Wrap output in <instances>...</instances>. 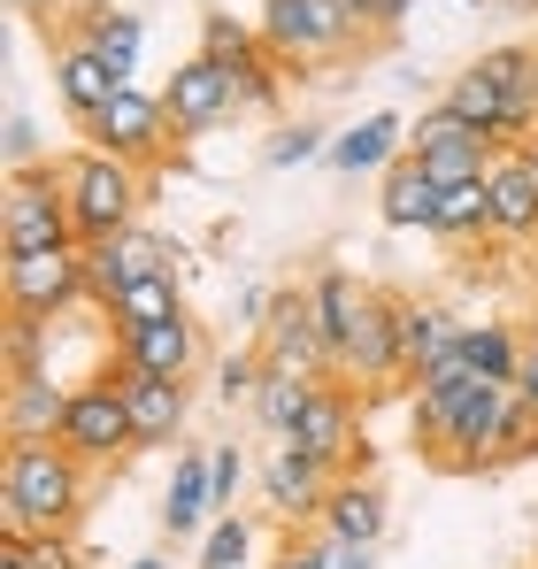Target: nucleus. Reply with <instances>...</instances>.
I'll return each instance as SVG.
<instances>
[{
    "label": "nucleus",
    "instance_id": "nucleus-35",
    "mask_svg": "<svg viewBox=\"0 0 538 569\" xmlns=\"http://www.w3.org/2000/svg\"><path fill=\"white\" fill-rule=\"evenodd\" d=\"M316 154H331V139H323L316 123H285V131H277V139L262 147L269 170H300V162H316Z\"/></svg>",
    "mask_w": 538,
    "mask_h": 569
},
{
    "label": "nucleus",
    "instance_id": "nucleus-8",
    "mask_svg": "<svg viewBox=\"0 0 538 569\" xmlns=\"http://www.w3.org/2000/svg\"><path fill=\"white\" fill-rule=\"evenodd\" d=\"M262 370H292V378H323L339 385V355H331V339H323V323H316V300H308V284H285L277 300H269L262 316Z\"/></svg>",
    "mask_w": 538,
    "mask_h": 569
},
{
    "label": "nucleus",
    "instance_id": "nucleus-38",
    "mask_svg": "<svg viewBox=\"0 0 538 569\" xmlns=\"http://www.w3.org/2000/svg\"><path fill=\"white\" fill-rule=\"evenodd\" d=\"M216 455V516H231V500H239V477H247V462H239V447H208Z\"/></svg>",
    "mask_w": 538,
    "mask_h": 569
},
{
    "label": "nucleus",
    "instance_id": "nucleus-39",
    "mask_svg": "<svg viewBox=\"0 0 538 569\" xmlns=\"http://www.w3.org/2000/svg\"><path fill=\"white\" fill-rule=\"evenodd\" d=\"M524 455H538V408H516L508 447H500V470H508V462H524Z\"/></svg>",
    "mask_w": 538,
    "mask_h": 569
},
{
    "label": "nucleus",
    "instance_id": "nucleus-32",
    "mask_svg": "<svg viewBox=\"0 0 538 569\" xmlns=\"http://www.w3.org/2000/svg\"><path fill=\"white\" fill-rule=\"evenodd\" d=\"M247 555H255V531H247L239 516H216V523H208V539H200V562H192V569H239Z\"/></svg>",
    "mask_w": 538,
    "mask_h": 569
},
{
    "label": "nucleus",
    "instance_id": "nucleus-7",
    "mask_svg": "<svg viewBox=\"0 0 538 569\" xmlns=\"http://www.w3.org/2000/svg\"><path fill=\"white\" fill-rule=\"evenodd\" d=\"M62 447L86 462V470H108L123 455H139V431H131V408H123V385L116 370L70 385V423H62Z\"/></svg>",
    "mask_w": 538,
    "mask_h": 569
},
{
    "label": "nucleus",
    "instance_id": "nucleus-18",
    "mask_svg": "<svg viewBox=\"0 0 538 569\" xmlns=\"http://www.w3.org/2000/svg\"><path fill=\"white\" fill-rule=\"evenodd\" d=\"M123 86H131V78H116V70L92 54L86 39H54V93H62V108H70L78 123H86V116H100V108L123 93Z\"/></svg>",
    "mask_w": 538,
    "mask_h": 569
},
{
    "label": "nucleus",
    "instance_id": "nucleus-3",
    "mask_svg": "<svg viewBox=\"0 0 538 569\" xmlns=\"http://www.w3.org/2000/svg\"><path fill=\"white\" fill-rule=\"evenodd\" d=\"M361 39V16L347 0H262V47L285 70H331Z\"/></svg>",
    "mask_w": 538,
    "mask_h": 569
},
{
    "label": "nucleus",
    "instance_id": "nucleus-11",
    "mask_svg": "<svg viewBox=\"0 0 538 569\" xmlns=\"http://www.w3.org/2000/svg\"><path fill=\"white\" fill-rule=\"evenodd\" d=\"M178 262H185V247L162 239V231H147V223H131V231H116V239H92L86 247L92 308L108 316L116 292H131V284H147V278H178Z\"/></svg>",
    "mask_w": 538,
    "mask_h": 569
},
{
    "label": "nucleus",
    "instance_id": "nucleus-46",
    "mask_svg": "<svg viewBox=\"0 0 538 569\" xmlns=\"http://www.w3.org/2000/svg\"><path fill=\"white\" fill-rule=\"evenodd\" d=\"M524 154H531V170H538V139H524Z\"/></svg>",
    "mask_w": 538,
    "mask_h": 569
},
{
    "label": "nucleus",
    "instance_id": "nucleus-28",
    "mask_svg": "<svg viewBox=\"0 0 538 569\" xmlns=\"http://www.w3.org/2000/svg\"><path fill=\"white\" fill-rule=\"evenodd\" d=\"M485 231H492V192H485V178H477V186H447V192H439L431 239H447V247H469V239H485Z\"/></svg>",
    "mask_w": 538,
    "mask_h": 569
},
{
    "label": "nucleus",
    "instance_id": "nucleus-41",
    "mask_svg": "<svg viewBox=\"0 0 538 569\" xmlns=\"http://www.w3.org/2000/svg\"><path fill=\"white\" fill-rule=\"evenodd\" d=\"M516 400L538 408V339H524V370H516Z\"/></svg>",
    "mask_w": 538,
    "mask_h": 569
},
{
    "label": "nucleus",
    "instance_id": "nucleus-30",
    "mask_svg": "<svg viewBox=\"0 0 538 569\" xmlns=\"http://www.w3.org/2000/svg\"><path fill=\"white\" fill-rule=\"evenodd\" d=\"M316 385H323V378H292V370H262V392H255V416H262V431H277V439H292V423L308 416Z\"/></svg>",
    "mask_w": 538,
    "mask_h": 569
},
{
    "label": "nucleus",
    "instance_id": "nucleus-22",
    "mask_svg": "<svg viewBox=\"0 0 538 569\" xmlns=\"http://www.w3.org/2000/svg\"><path fill=\"white\" fill-rule=\"evenodd\" d=\"M439 178L416 162V154H400L385 178H377V216L392 223V231H431V216H439Z\"/></svg>",
    "mask_w": 538,
    "mask_h": 569
},
{
    "label": "nucleus",
    "instance_id": "nucleus-13",
    "mask_svg": "<svg viewBox=\"0 0 538 569\" xmlns=\"http://www.w3.org/2000/svg\"><path fill=\"white\" fill-rule=\"evenodd\" d=\"M308 300H316V323H323V339L339 355V385H347V355H355V339L369 331V316L385 308V292L361 284L355 270H316L308 278Z\"/></svg>",
    "mask_w": 538,
    "mask_h": 569
},
{
    "label": "nucleus",
    "instance_id": "nucleus-36",
    "mask_svg": "<svg viewBox=\"0 0 538 569\" xmlns=\"http://www.w3.org/2000/svg\"><path fill=\"white\" fill-rule=\"evenodd\" d=\"M347 8L361 16V31H369V39H392V31L416 16V0H347Z\"/></svg>",
    "mask_w": 538,
    "mask_h": 569
},
{
    "label": "nucleus",
    "instance_id": "nucleus-5",
    "mask_svg": "<svg viewBox=\"0 0 538 569\" xmlns=\"http://www.w3.org/2000/svg\"><path fill=\"white\" fill-rule=\"evenodd\" d=\"M0 247H8V254L78 247L70 192H62V170H54V162H39V170H8V192H0Z\"/></svg>",
    "mask_w": 538,
    "mask_h": 569
},
{
    "label": "nucleus",
    "instance_id": "nucleus-31",
    "mask_svg": "<svg viewBox=\"0 0 538 569\" xmlns=\"http://www.w3.org/2000/svg\"><path fill=\"white\" fill-rule=\"evenodd\" d=\"M231 70V86H239V108H277V93H285V78H277V54L269 47H247L239 62H223Z\"/></svg>",
    "mask_w": 538,
    "mask_h": 569
},
{
    "label": "nucleus",
    "instance_id": "nucleus-9",
    "mask_svg": "<svg viewBox=\"0 0 538 569\" xmlns=\"http://www.w3.org/2000/svg\"><path fill=\"white\" fill-rule=\"evenodd\" d=\"M100 154H116V162H131V170H147V162H162L170 154V139H178V123H170V108L162 93H139V86H123V93L108 100L100 116L78 123Z\"/></svg>",
    "mask_w": 538,
    "mask_h": 569
},
{
    "label": "nucleus",
    "instance_id": "nucleus-2",
    "mask_svg": "<svg viewBox=\"0 0 538 569\" xmlns=\"http://www.w3.org/2000/svg\"><path fill=\"white\" fill-rule=\"evenodd\" d=\"M439 108H454L461 123H477V131L500 139V147L538 139V47H531V39L485 47L461 78H447Z\"/></svg>",
    "mask_w": 538,
    "mask_h": 569
},
{
    "label": "nucleus",
    "instance_id": "nucleus-40",
    "mask_svg": "<svg viewBox=\"0 0 538 569\" xmlns=\"http://www.w3.org/2000/svg\"><path fill=\"white\" fill-rule=\"evenodd\" d=\"M23 562L31 569H78V547L70 539H23Z\"/></svg>",
    "mask_w": 538,
    "mask_h": 569
},
{
    "label": "nucleus",
    "instance_id": "nucleus-26",
    "mask_svg": "<svg viewBox=\"0 0 538 569\" xmlns=\"http://www.w3.org/2000/svg\"><path fill=\"white\" fill-rule=\"evenodd\" d=\"M316 523H323V531H339V539H361V547H377V539H385V523H392V500H385L369 477H339Z\"/></svg>",
    "mask_w": 538,
    "mask_h": 569
},
{
    "label": "nucleus",
    "instance_id": "nucleus-29",
    "mask_svg": "<svg viewBox=\"0 0 538 569\" xmlns=\"http://www.w3.org/2000/svg\"><path fill=\"white\" fill-rule=\"evenodd\" d=\"M170 316H185L178 278H147V284H131V292H116V300H108L116 339H123V331H147V323H170Z\"/></svg>",
    "mask_w": 538,
    "mask_h": 569
},
{
    "label": "nucleus",
    "instance_id": "nucleus-16",
    "mask_svg": "<svg viewBox=\"0 0 538 569\" xmlns=\"http://www.w3.org/2000/svg\"><path fill=\"white\" fill-rule=\"evenodd\" d=\"M331 485H339V470L331 462H316L308 447H277L269 455V470H262V492H269V508L285 516V523H316L323 516V500H331Z\"/></svg>",
    "mask_w": 538,
    "mask_h": 569
},
{
    "label": "nucleus",
    "instance_id": "nucleus-19",
    "mask_svg": "<svg viewBox=\"0 0 538 569\" xmlns=\"http://www.w3.org/2000/svg\"><path fill=\"white\" fill-rule=\"evenodd\" d=\"M208 523H216V455H208V447H185L178 477H170V492H162V531H170V539H192V531H208Z\"/></svg>",
    "mask_w": 538,
    "mask_h": 569
},
{
    "label": "nucleus",
    "instance_id": "nucleus-17",
    "mask_svg": "<svg viewBox=\"0 0 538 569\" xmlns=\"http://www.w3.org/2000/svg\"><path fill=\"white\" fill-rule=\"evenodd\" d=\"M116 362L131 370H155V378H185L200 370V323L192 316H170V323H147V331H123L116 339Z\"/></svg>",
    "mask_w": 538,
    "mask_h": 569
},
{
    "label": "nucleus",
    "instance_id": "nucleus-45",
    "mask_svg": "<svg viewBox=\"0 0 538 569\" xmlns=\"http://www.w3.org/2000/svg\"><path fill=\"white\" fill-rule=\"evenodd\" d=\"M131 569H170V562H162V555H147V562H131Z\"/></svg>",
    "mask_w": 538,
    "mask_h": 569
},
{
    "label": "nucleus",
    "instance_id": "nucleus-33",
    "mask_svg": "<svg viewBox=\"0 0 538 569\" xmlns=\"http://www.w3.org/2000/svg\"><path fill=\"white\" fill-rule=\"evenodd\" d=\"M308 562L316 569H377V547H361V539H339V531H323V523H308Z\"/></svg>",
    "mask_w": 538,
    "mask_h": 569
},
{
    "label": "nucleus",
    "instance_id": "nucleus-47",
    "mask_svg": "<svg viewBox=\"0 0 538 569\" xmlns=\"http://www.w3.org/2000/svg\"><path fill=\"white\" fill-rule=\"evenodd\" d=\"M469 8H485V0H469Z\"/></svg>",
    "mask_w": 538,
    "mask_h": 569
},
{
    "label": "nucleus",
    "instance_id": "nucleus-12",
    "mask_svg": "<svg viewBox=\"0 0 538 569\" xmlns=\"http://www.w3.org/2000/svg\"><path fill=\"white\" fill-rule=\"evenodd\" d=\"M162 108H170L178 139H192V131H216L239 108V86H231V70L216 54H185L178 70H170V86H162Z\"/></svg>",
    "mask_w": 538,
    "mask_h": 569
},
{
    "label": "nucleus",
    "instance_id": "nucleus-27",
    "mask_svg": "<svg viewBox=\"0 0 538 569\" xmlns=\"http://www.w3.org/2000/svg\"><path fill=\"white\" fill-rule=\"evenodd\" d=\"M454 347H461V362H469L477 378H492V385H516V370H524V339H516L508 323H461Z\"/></svg>",
    "mask_w": 538,
    "mask_h": 569
},
{
    "label": "nucleus",
    "instance_id": "nucleus-44",
    "mask_svg": "<svg viewBox=\"0 0 538 569\" xmlns=\"http://www.w3.org/2000/svg\"><path fill=\"white\" fill-rule=\"evenodd\" d=\"M500 8H516V16H538V0H500Z\"/></svg>",
    "mask_w": 538,
    "mask_h": 569
},
{
    "label": "nucleus",
    "instance_id": "nucleus-20",
    "mask_svg": "<svg viewBox=\"0 0 538 569\" xmlns=\"http://www.w3.org/2000/svg\"><path fill=\"white\" fill-rule=\"evenodd\" d=\"M485 192H492V239H538V170L524 147H508L492 162Z\"/></svg>",
    "mask_w": 538,
    "mask_h": 569
},
{
    "label": "nucleus",
    "instance_id": "nucleus-15",
    "mask_svg": "<svg viewBox=\"0 0 538 569\" xmlns=\"http://www.w3.org/2000/svg\"><path fill=\"white\" fill-rule=\"evenodd\" d=\"M292 447H308L316 462H331V470L347 477L369 455L361 447V423H355V392L347 385H316V400H308V416L292 423Z\"/></svg>",
    "mask_w": 538,
    "mask_h": 569
},
{
    "label": "nucleus",
    "instance_id": "nucleus-37",
    "mask_svg": "<svg viewBox=\"0 0 538 569\" xmlns=\"http://www.w3.org/2000/svg\"><path fill=\"white\" fill-rule=\"evenodd\" d=\"M0 147H8V170H39V123H31L23 108L8 116V139H0Z\"/></svg>",
    "mask_w": 538,
    "mask_h": 569
},
{
    "label": "nucleus",
    "instance_id": "nucleus-42",
    "mask_svg": "<svg viewBox=\"0 0 538 569\" xmlns=\"http://www.w3.org/2000/svg\"><path fill=\"white\" fill-rule=\"evenodd\" d=\"M269 569H316V562H308V547L292 539V547H285V555H277V562H269Z\"/></svg>",
    "mask_w": 538,
    "mask_h": 569
},
{
    "label": "nucleus",
    "instance_id": "nucleus-14",
    "mask_svg": "<svg viewBox=\"0 0 538 569\" xmlns=\"http://www.w3.org/2000/svg\"><path fill=\"white\" fill-rule=\"evenodd\" d=\"M116 385H123V408H131V431L139 447H170L192 416V385L185 378H155V370H131V362H108Z\"/></svg>",
    "mask_w": 538,
    "mask_h": 569
},
{
    "label": "nucleus",
    "instance_id": "nucleus-34",
    "mask_svg": "<svg viewBox=\"0 0 538 569\" xmlns=\"http://www.w3.org/2000/svg\"><path fill=\"white\" fill-rule=\"evenodd\" d=\"M247 47H262V23H239V16H200V54L239 62Z\"/></svg>",
    "mask_w": 538,
    "mask_h": 569
},
{
    "label": "nucleus",
    "instance_id": "nucleus-6",
    "mask_svg": "<svg viewBox=\"0 0 538 569\" xmlns=\"http://www.w3.org/2000/svg\"><path fill=\"white\" fill-rule=\"evenodd\" d=\"M0 284H8V316H23V323H54V316H70L78 300H92L86 247L8 254V262H0Z\"/></svg>",
    "mask_w": 538,
    "mask_h": 569
},
{
    "label": "nucleus",
    "instance_id": "nucleus-24",
    "mask_svg": "<svg viewBox=\"0 0 538 569\" xmlns=\"http://www.w3.org/2000/svg\"><path fill=\"white\" fill-rule=\"evenodd\" d=\"M400 154H408V123H400L392 108L361 116L355 131H339V139H331V170H347V178H361V170H377V178H385Z\"/></svg>",
    "mask_w": 538,
    "mask_h": 569
},
{
    "label": "nucleus",
    "instance_id": "nucleus-23",
    "mask_svg": "<svg viewBox=\"0 0 538 569\" xmlns=\"http://www.w3.org/2000/svg\"><path fill=\"white\" fill-rule=\"evenodd\" d=\"M454 323L447 308H431V300H416V292H392V339H400V370L408 378H424V362H439L454 347Z\"/></svg>",
    "mask_w": 538,
    "mask_h": 569
},
{
    "label": "nucleus",
    "instance_id": "nucleus-10",
    "mask_svg": "<svg viewBox=\"0 0 538 569\" xmlns=\"http://www.w3.org/2000/svg\"><path fill=\"white\" fill-rule=\"evenodd\" d=\"M408 154H416L439 186H477V178H492V162H500L508 147L485 139L477 123H461L454 108H424V116L408 123Z\"/></svg>",
    "mask_w": 538,
    "mask_h": 569
},
{
    "label": "nucleus",
    "instance_id": "nucleus-1",
    "mask_svg": "<svg viewBox=\"0 0 538 569\" xmlns=\"http://www.w3.org/2000/svg\"><path fill=\"white\" fill-rule=\"evenodd\" d=\"M92 477L62 439H8L0 455V531L16 539H70L86 516Z\"/></svg>",
    "mask_w": 538,
    "mask_h": 569
},
{
    "label": "nucleus",
    "instance_id": "nucleus-43",
    "mask_svg": "<svg viewBox=\"0 0 538 569\" xmlns=\"http://www.w3.org/2000/svg\"><path fill=\"white\" fill-rule=\"evenodd\" d=\"M8 8H23V16H62L70 0H8Z\"/></svg>",
    "mask_w": 538,
    "mask_h": 569
},
{
    "label": "nucleus",
    "instance_id": "nucleus-25",
    "mask_svg": "<svg viewBox=\"0 0 538 569\" xmlns=\"http://www.w3.org/2000/svg\"><path fill=\"white\" fill-rule=\"evenodd\" d=\"M62 423H70V392L54 385V370L8 378V439H62Z\"/></svg>",
    "mask_w": 538,
    "mask_h": 569
},
{
    "label": "nucleus",
    "instance_id": "nucleus-4",
    "mask_svg": "<svg viewBox=\"0 0 538 569\" xmlns=\"http://www.w3.org/2000/svg\"><path fill=\"white\" fill-rule=\"evenodd\" d=\"M62 170V192H70V223H78V247L92 239H116V231H131L139 223V200H147V170H131V162H116V154H70V162H54Z\"/></svg>",
    "mask_w": 538,
    "mask_h": 569
},
{
    "label": "nucleus",
    "instance_id": "nucleus-21",
    "mask_svg": "<svg viewBox=\"0 0 538 569\" xmlns=\"http://www.w3.org/2000/svg\"><path fill=\"white\" fill-rule=\"evenodd\" d=\"M62 39H86L92 54L116 70V78H131L139 70V47H147V23L131 16V8H108V0H86L78 16H70V31Z\"/></svg>",
    "mask_w": 538,
    "mask_h": 569
}]
</instances>
